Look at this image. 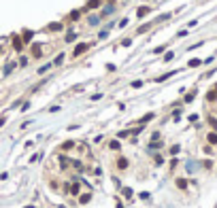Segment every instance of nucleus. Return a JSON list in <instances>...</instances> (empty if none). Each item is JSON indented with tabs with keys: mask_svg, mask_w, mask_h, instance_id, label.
Returning a JSON list of instances; mask_svg holds the SVG:
<instances>
[{
	"mask_svg": "<svg viewBox=\"0 0 217 208\" xmlns=\"http://www.w3.org/2000/svg\"><path fill=\"white\" fill-rule=\"evenodd\" d=\"M62 62H64V53H60V55L56 58V62H53V64H56V66H60V64H62Z\"/></svg>",
	"mask_w": 217,
	"mask_h": 208,
	"instance_id": "obj_13",
	"label": "nucleus"
},
{
	"mask_svg": "<svg viewBox=\"0 0 217 208\" xmlns=\"http://www.w3.org/2000/svg\"><path fill=\"white\" fill-rule=\"evenodd\" d=\"M147 13H149V9H147V6H141L136 15H138V17H145V15H147Z\"/></svg>",
	"mask_w": 217,
	"mask_h": 208,
	"instance_id": "obj_8",
	"label": "nucleus"
},
{
	"mask_svg": "<svg viewBox=\"0 0 217 208\" xmlns=\"http://www.w3.org/2000/svg\"><path fill=\"white\" fill-rule=\"evenodd\" d=\"M177 187H179V189H185V187H187V180H185V178H179V180H177Z\"/></svg>",
	"mask_w": 217,
	"mask_h": 208,
	"instance_id": "obj_7",
	"label": "nucleus"
},
{
	"mask_svg": "<svg viewBox=\"0 0 217 208\" xmlns=\"http://www.w3.org/2000/svg\"><path fill=\"white\" fill-rule=\"evenodd\" d=\"M79 191V185L77 183H72V187H70V193H77Z\"/></svg>",
	"mask_w": 217,
	"mask_h": 208,
	"instance_id": "obj_17",
	"label": "nucleus"
},
{
	"mask_svg": "<svg viewBox=\"0 0 217 208\" xmlns=\"http://www.w3.org/2000/svg\"><path fill=\"white\" fill-rule=\"evenodd\" d=\"M215 92H217V85H215Z\"/></svg>",
	"mask_w": 217,
	"mask_h": 208,
	"instance_id": "obj_24",
	"label": "nucleus"
},
{
	"mask_svg": "<svg viewBox=\"0 0 217 208\" xmlns=\"http://www.w3.org/2000/svg\"><path fill=\"white\" fill-rule=\"evenodd\" d=\"M117 166H119V170H126V168H128V159L119 157V159H117Z\"/></svg>",
	"mask_w": 217,
	"mask_h": 208,
	"instance_id": "obj_3",
	"label": "nucleus"
},
{
	"mask_svg": "<svg viewBox=\"0 0 217 208\" xmlns=\"http://www.w3.org/2000/svg\"><path fill=\"white\" fill-rule=\"evenodd\" d=\"M151 117H153L151 113H149V115H145V117H143V119H141V123H145V121H149V119H151Z\"/></svg>",
	"mask_w": 217,
	"mask_h": 208,
	"instance_id": "obj_22",
	"label": "nucleus"
},
{
	"mask_svg": "<svg viewBox=\"0 0 217 208\" xmlns=\"http://www.w3.org/2000/svg\"><path fill=\"white\" fill-rule=\"evenodd\" d=\"M49 68H51V64H45V66H41V68H39V72H41V75H43V72H47Z\"/></svg>",
	"mask_w": 217,
	"mask_h": 208,
	"instance_id": "obj_15",
	"label": "nucleus"
},
{
	"mask_svg": "<svg viewBox=\"0 0 217 208\" xmlns=\"http://www.w3.org/2000/svg\"><path fill=\"white\" fill-rule=\"evenodd\" d=\"M202 62L200 60H189V68H196V66H200Z\"/></svg>",
	"mask_w": 217,
	"mask_h": 208,
	"instance_id": "obj_12",
	"label": "nucleus"
},
{
	"mask_svg": "<svg viewBox=\"0 0 217 208\" xmlns=\"http://www.w3.org/2000/svg\"><path fill=\"white\" fill-rule=\"evenodd\" d=\"M98 21H100V17H96V15H94V17H89V23H92V26H96Z\"/></svg>",
	"mask_w": 217,
	"mask_h": 208,
	"instance_id": "obj_16",
	"label": "nucleus"
},
{
	"mask_svg": "<svg viewBox=\"0 0 217 208\" xmlns=\"http://www.w3.org/2000/svg\"><path fill=\"white\" fill-rule=\"evenodd\" d=\"M30 38H32V32H30V30L24 32V40H30Z\"/></svg>",
	"mask_w": 217,
	"mask_h": 208,
	"instance_id": "obj_18",
	"label": "nucleus"
},
{
	"mask_svg": "<svg viewBox=\"0 0 217 208\" xmlns=\"http://www.w3.org/2000/svg\"><path fill=\"white\" fill-rule=\"evenodd\" d=\"M75 38H77V34H75V32H68V34H66V43H72Z\"/></svg>",
	"mask_w": 217,
	"mask_h": 208,
	"instance_id": "obj_9",
	"label": "nucleus"
},
{
	"mask_svg": "<svg viewBox=\"0 0 217 208\" xmlns=\"http://www.w3.org/2000/svg\"><path fill=\"white\" fill-rule=\"evenodd\" d=\"M106 36H108V32H106V30H102L100 34H98V38H100V40H102V38H106Z\"/></svg>",
	"mask_w": 217,
	"mask_h": 208,
	"instance_id": "obj_19",
	"label": "nucleus"
},
{
	"mask_svg": "<svg viewBox=\"0 0 217 208\" xmlns=\"http://www.w3.org/2000/svg\"><path fill=\"white\" fill-rule=\"evenodd\" d=\"M113 9H115L113 4H108L106 9H102V13H100V15H102V17H106V15H111V13H113Z\"/></svg>",
	"mask_w": 217,
	"mask_h": 208,
	"instance_id": "obj_4",
	"label": "nucleus"
},
{
	"mask_svg": "<svg viewBox=\"0 0 217 208\" xmlns=\"http://www.w3.org/2000/svg\"><path fill=\"white\" fill-rule=\"evenodd\" d=\"M72 147H75V142H70V140H68V142H64V144H62V151H70Z\"/></svg>",
	"mask_w": 217,
	"mask_h": 208,
	"instance_id": "obj_5",
	"label": "nucleus"
},
{
	"mask_svg": "<svg viewBox=\"0 0 217 208\" xmlns=\"http://www.w3.org/2000/svg\"><path fill=\"white\" fill-rule=\"evenodd\" d=\"M173 58H175V53H173V51H170V53H166V55H164V60H166V62H168V60H173Z\"/></svg>",
	"mask_w": 217,
	"mask_h": 208,
	"instance_id": "obj_20",
	"label": "nucleus"
},
{
	"mask_svg": "<svg viewBox=\"0 0 217 208\" xmlns=\"http://www.w3.org/2000/svg\"><path fill=\"white\" fill-rule=\"evenodd\" d=\"M192 100H194V92H192V94H187V96H185V102H192Z\"/></svg>",
	"mask_w": 217,
	"mask_h": 208,
	"instance_id": "obj_21",
	"label": "nucleus"
},
{
	"mask_svg": "<svg viewBox=\"0 0 217 208\" xmlns=\"http://www.w3.org/2000/svg\"><path fill=\"white\" fill-rule=\"evenodd\" d=\"M13 49L15 51H21L24 49V40L19 38V36H15V38H13Z\"/></svg>",
	"mask_w": 217,
	"mask_h": 208,
	"instance_id": "obj_1",
	"label": "nucleus"
},
{
	"mask_svg": "<svg viewBox=\"0 0 217 208\" xmlns=\"http://www.w3.org/2000/svg\"><path fill=\"white\" fill-rule=\"evenodd\" d=\"M108 147H111L113 151H119V149H121V147H119V142H117V140H113L111 144H108Z\"/></svg>",
	"mask_w": 217,
	"mask_h": 208,
	"instance_id": "obj_14",
	"label": "nucleus"
},
{
	"mask_svg": "<svg viewBox=\"0 0 217 208\" xmlns=\"http://www.w3.org/2000/svg\"><path fill=\"white\" fill-rule=\"evenodd\" d=\"M209 144H217V134H215V132L209 134Z\"/></svg>",
	"mask_w": 217,
	"mask_h": 208,
	"instance_id": "obj_6",
	"label": "nucleus"
},
{
	"mask_svg": "<svg viewBox=\"0 0 217 208\" xmlns=\"http://www.w3.org/2000/svg\"><path fill=\"white\" fill-rule=\"evenodd\" d=\"M206 100H217V92H209V94H206Z\"/></svg>",
	"mask_w": 217,
	"mask_h": 208,
	"instance_id": "obj_11",
	"label": "nucleus"
},
{
	"mask_svg": "<svg viewBox=\"0 0 217 208\" xmlns=\"http://www.w3.org/2000/svg\"><path fill=\"white\" fill-rule=\"evenodd\" d=\"M98 4H100V0H92V2H89V9H92V6H98Z\"/></svg>",
	"mask_w": 217,
	"mask_h": 208,
	"instance_id": "obj_23",
	"label": "nucleus"
},
{
	"mask_svg": "<svg viewBox=\"0 0 217 208\" xmlns=\"http://www.w3.org/2000/svg\"><path fill=\"white\" fill-rule=\"evenodd\" d=\"M89 49V45L87 43H81V45H77V49H75V55H81L83 51H87Z\"/></svg>",
	"mask_w": 217,
	"mask_h": 208,
	"instance_id": "obj_2",
	"label": "nucleus"
},
{
	"mask_svg": "<svg viewBox=\"0 0 217 208\" xmlns=\"http://www.w3.org/2000/svg\"><path fill=\"white\" fill-rule=\"evenodd\" d=\"M79 202H81V204H87V202H89V193H83V195L79 197Z\"/></svg>",
	"mask_w": 217,
	"mask_h": 208,
	"instance_id": "obj_10",
	"label": "nucleus"
}]
</instances>
